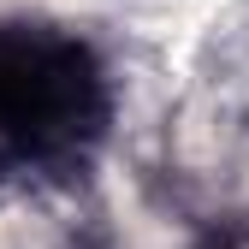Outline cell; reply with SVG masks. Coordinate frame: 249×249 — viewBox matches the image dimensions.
I'll return each mask as SVG.
<instances>
[{"label":"cell","instance_id":"cell-1","mask_svg":"<svg viewBox=\"0 0 249 249\" xmlns=\"http://www.w3.org/2000/svg\"><path fill=\"white\" fill-rule=\"evenodd\" d=\"M190 249H249V220H220V226H208Z\"/></svg>","mask_w":249,"mask_h":249}]
</instances>
